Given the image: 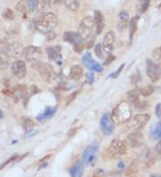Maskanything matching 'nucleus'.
Wrapping results in <instances>:
<instances>
[{"mask_svg": "<svg viewBox=\"0 0 161 177\" xmlns=\"http://www.w3.org/2000/svg\"><path fill=\"white\" fill-rule=\"evenodd\" d=\"M140 81H141V76H140L139 73H134V74L132 75V77H131V81H132L133 84L138 83Z\"/></svg>", "mask_w": 161, "mask_h": 177, "instance_id": "nucleus-40", "label": "nucleus"}, {"mask_svg": "<svg viewBox=\"0 0 161 177\" xmlns=\"http://www.w3.org/2000/svg\"><path fill=\"white\" fill-rule=\"evenodd\" d=\"M33 68L38 71L40 77L47 82H53L56 78V73L54 70L53 66L47 63H42V62L35 63L33 65Z\"/></svg>", "mask_w": 161, "mask_h": 177, "instance_id": "nucleus-4", "label": "nucleus"}, {"mask_svg": "<svg viewBox=\"0 0 161 177\" xmlns=\"http://www.w3.org/2000/svg\"><path fill=\"white\" fill-rule=\"evenodd\" d=\"M127 100L128 103L131 104V105H134L135 103H137L139 100H140V95H139V92L135 90L133 91H130L127 93Z\"/></svg>", "mask_w": 161, "mask_h": 177, "instance_id": "nucleus-24", "label": "nucleus"}, {"mask_svg": "<svg viewBox=\"0 0 161 177\" xmlns=\"http://www.w3.org/2000/svg\"><path fill=\"white\" fill-rule=\"evenodd\" d=\"M56 111V109L55 107H47L45 111L43 112V113H41L40 115H39L37 116V120L38 121H44V120H46L47 118H50L55 115Z\"/></svg>", "mask_w": 161, "mask_h": 177, "instance_id": "nucleus-23", "label": "nucleus"}, {"mask_svg": "<svg viewBox=\"0 0 161 177\" xmlns=\"http://www.w3.org/2000/svg\"><path fill=\"white\" fill-rule=\"evenodd\" d=\"M124 67V64H123V65H122V66H121L120 67H119V68H118V69H117V70L115 71V72H113V73H111L110 77H111V78H114V79L117 78V76H118V75L120 74V72L123 71Z\"/></svg>", "mask_w": 161, "mask_h": 177, "instance_id": "nucleus-41", "label": "nucleus"}, {"mask_svg": "<svg viewBox=\"0 0 161 177\" xmlns=\"http://www.w3.org/2000/svg\"><path fill=\"white\" fill-rule=\"evenodd\" d=\"M41 49L39 47L29 46L23 50V56L28 62H37L41 57Z\"/></svg>", "mask_w": 161, "mask_h": 177, "instance_id": "nucleus-12", "label": "nucleus"}, {"mask_svg": "<svg viewBox=\"0 0 161 177\" xmlns=\"http://www.w3.org/2000/svg\"><path fill=\"white\" fill-rule=\"evenodd\" d=\"M138 16L134 17L131 20V22H129V33H130V39L132 40L134 35L137 31V22H138Z\"/></svg>", "mask_w": 161, "mask_h": 177, "instance_id": "nucleus-27", "label": "nucleus"}, {"mask_svg": "<svg viewBox=\"0 0 161 177\" xmlns=\"http://www.w3.org/2000/svg\"><path fill=\"white\" fill-rule=\"evenodd\" d=\"M83 162L77 161L70 170L71 177H82L83 175Z\"/></svg>", "mask_w": 161, "mask_h": 177, "instance_id": "nucleus-21", "label": "nucleus"}, {"mask_svg": "<svg viewBox=\"0 0 161 177\" xmlns=\"http://www.w3.org/2000/svg\"><path fill=\"white\" fill-rule=\"evenodd\" d=\"M58 19L53 13H46L35 20V28L45 35L54 32V29L57 26Z\"/></svg>", "mask_w": 161, "mask_h": 177, "instance_id": "nucleus-1", "label": "nucleus"}, {"mask_svg": "<svg viewBox=\"0 0 161 177\" xmlns=\"http://www.w3.org/2000/svg\"><path fill=\"white\" fill-rule=\"evenodd\" d=\"M27 7L31 13H33L35 9L37 8V0H27Z\"/></svg>", "mask_w": 161, "mask_h": 177, "instance_id": "nucleus-35", "label": "nucleus"}, {"mask_svg": "<svg viewBox=\"0 0 161 177\" xmlns=\"http://www.w3.org/2000/svg\"><path fill=\"white\" fill-rule=\"evenodd\" d=\"M100 145L97 141H93L86 148V150L83 151L82 154V162L85 164V165H92L93 161L95 160L96 154L99 150Z\"/></svg>", "mask_w": 161, "mask_h": 177, "instance_id": "nucleus-8", "label": "nucleus"}, {"mask_svg": "<svg viewBox=\"0 0 161 177\" xmlns=\"http://www.w3.org/2000/svg\"><path fill=\"white\" fill-rule=\"evenodd\" d=\"M152 134L156 139H161V122L155 125L154 129L152 131Z\"/></svg>", "mask_w": 161, "mask_h": 177, "instance_id": "nucleus-33", "label": "nucleus"}, {"mask_svg": "<svg viewBox=\"0 0 161 177\" xmlns=\"http://www.w3.org/2000/svg\"><path fill=\"white\" fill-rule=\"evenodd\" d=\"M115 124L122 125L125 124L132 118V110L130 104L127 102H121L115 107L111 115Z\"/></svg>", "mask_w": 161, "mask_h": 177, "instance_id": "nucleus-2", "label": "nucleus"}, {"mask_svg": "<svg viewBox=\"0 0 161 177\" xmlns=\"http://www.w3.org/2000/svg\"><path fill=\"white\" fill-rule=\"evenodd\" d=\"M83 75V68L79 65H74L70 69L69 76L74 81H79Z\"/></svg>", "mask_w": 161, "mask_h": 177, "instance_id": "nucleus-18", "label": "nucleus"}, {"mask_svg": "<svg viewBox=\"0 0 161 177\" xmlns=\"http://www.w3.org/2000/svg\"><path fill=\"white\" fill-rule=\"evenodd\" d=\"M50 5L49 0H37V11L40 13H44Z\"/></svg>", "mask_w": 161, "mask_h": 177, "instance_id": "nucleus-29", "label": "nucleus"}, {"mask_svg": "<svg viewBox=\"0 0 161 177\" xmlns=\"http://www.w3.org/2000/svg\"><path fill=\"white\" fill-rule=\"evenodd\" d=\"M65 5L70 11L75 12L79 9L80 7V0H65Z\"/></svg>", "mask_w": 161, "mask_h": 177, "instance_id": "nucleus-25", "label": "nucleus"}, {"mask_svg": "<svg viewBox=\"0 0 161 177\" xmlns=\"http://www.w3.org/2000/svg\"><path fill=\"white\" fill-rule=\"evenodd\" d=\"M156 151H157V153H159V154L161 155V140L159 141L157 146H156Z\"/></svg>", "mask_w": 161, "mask_h": 177, "instance_id": "nucleus-51", "label": "nucleus"}, {"mask_svg": "<svg viewBox=\"0 0 161 177\" xmlns=\"http://www.w3.org/2000/svg\"><path fill=\"white\" fill-rule=\"evenodd\" d=\"M11 72L13 75L17 79H22L26 76L27 67L22 60H16L11 66Z\"/></svg>", "mask_w": 161, "mask_h": 177, "instance_id": "nucleus-10", "label": "nucleus"}, {"mask_svg": "<svg viewBox=\"0 0 161 177\" xmlns=\"http://www.w3.org/2000/svg\"><path fill=\"white\" fill-rule=\"evenodd\" d=\"M10 65L9 56L7 53L0 51V69H7Z\"/></svg>", "mask_w": 161, "mask_h": 177, "instance_id": "nucleus-26", "label": "nucleus"}, {"mask_svg": "<svg viewBox=\"0 0 161 177\" xmlns=\"http://www.w3.org/2000/svg\"><path fill=\"white\" fill-rule=\"evenodd\" d=\"M103 47L100 44H98V45H96V47H95V53H96V55H97V57H100V58H102L103 57Z\"/></svg>", "mask_w": 161, "mask_h": 177, "instance_id": "nucleus-37", "label": "nucleus"}, {"mask_svg": "<svg viewBox=\"0 0 161 177\" xmlns=\"http://www.w3.org/2000/svg\"><path fill=\"white\" fill-rule=\"evenodd\" d=\"M115 123L110 114L106 113L100 118V129L106 135H111L114 131Z\"/></svg>", "mask_w": 161, "mask_h": 177, "instance_id": "nucleus-9", "label": "nucleus"}, {"mask_svg": "<svg viewBox=\"0 0 161 177\" xmlns=\"http://www.w3.org/2000/svg\"><path fill=\"white\" fill-rule=\"evenodd\" d=\"M126 151H127L126 141L120 139H115L111 141L108 147L107 154L112 158H120L124 155H125Z\"/></svg>", "mask_w": 161, "mask_h": 177, "instance_id": "nucleus-3", "label": "nucleus"}, {"mask_svg": "<svg viewBox=\"0 0 161 177\" xmlns=\"http://www.w3.org/2000/svg\"><path fill=\"white\" fill-rule=\"evenodd\" d=\"M150 116L148 114H140L131 118L127 122V127L133 131H139L143 128L149 121Z\"/></svg>", "mask_w": 161, "mask_h": 177, "instance_id": "nucleus-6", "label": "nucleus"}, {"mask_svg": "<svg viewBox=\"0 0 161 177\" xmlns=\"http://www.w3.org/2000/svg\"><path fill=\"white\" fill-rule=\"evenodd\" d=\"M82 62H83V65L85 67H87L88 69L90 70H92L95 72H100L103 71V67L101 66L100 64L97 63L93 58H92V56L90 53H86L83 57H82Z\"/></svg>", "mask_w": 161, "mask_h": 177, "instance_id": "nucleus-13", "label": "nucleus"}, {"mask_svg": "<svg viewBox=\"0 0 161 177\" xmlns=\"http://www.w3.org/2000/svg\"><path fill=\"white\" fill-rule=\"evenodd\" d=\"M140 166L138 161H134L129 165L125 170V176L126 177H137L139 175Z\"/></svg>", "mask_w": 161, "mask_h": 177, "instance_id": "nucleus-19", "label": "nucleus"}, {"mask_svg": "<svg viewBox=\"0 0 161 177\" xmlns=\"http://www.w3.org/2000/svg\"><path fill=\"white\" fill-rule=\"evenodd\" d=\"M128 13H126L125 11H122L120 13H119V18H120L121 21H127L128 20Z\"/></svg>", "mask_w": 161, "mask_h": 177, "instance_id": "nucleus-47", "label": "nucleus"}, {"mask_svg": "<svg viewBox=\"0 0 161 177\" xmlns=\"http://www.w3.org/2000/svg\"><path fill=\"white\" fill-rule=\"evenodd\" d=\"M64 40L66 41L68 43L73 44L74 46L75 45H79L82 43V38L80 36V34L78 32H66L64 33Z\"/></svg>", "mask_w": 161, "mask_h": 177, "instance_id": "nucleus-16", "label": "nucleus"}, {"mask_svg": "<svg viewBox=\"0 0 161 177\" xmlns=\"http://www.w3.org/2000/svg\"><path fill=\"white\" fill-rule=\"evenodd\" d=\"M150 177H161V175H159V174H157V175H150Z\"/></svg>", "mask_w": 161, "mask_h": 177, "instance_id": "nucleus-54", "label": "nucleus"}, {"mask_svg": "<svg viewBox=\"0 0 161 177\" xmlns=\"http://www.w3.org/2000/svg\"><path fill=\"white\" fill-rule=\"evenodd\" d=\"M2 16L7 20H13L14 18V14H13V11L10 8H6L4 10V12L2 13Z\"/></svg>", "mask_w": 161, "mask_h": 177, "instance_id": "nucleus-34", "label": "nucleus"}, {"mask_svg": "<svg viewBox=\"0 0 161 177\" xmlns=\"http://www.w3.org/2000/svg\"><path fill=\"white\" fill-rule=\"evenodd\" d=\"M78 131V129L77 128H73V129H71L69 132H68V137L69 138H73L76 134V132Z\"/></svg>", "mask_w": 161, "mask_h": 177, "instance_id": "nucleus-48", "label": "nucleus"}, {"mask_svg": "<svg viewBox=\"0 0 161 177\" xmlns=\"http://www.w3.org/2000/svg\"><path fill=\"white\" fill-rule=\"evenodd\" d=\"M114 59H115V57H113V56H109L108 57H107V61H106L105 62V65H108L110 62H112V61H114Z\"/></svg>", "mask_w": 161, "mask_h": 177, "instance_id": "nucleus-52", "label": "nucleus"}, {"mask_svg": "<svg viewBox=\"0 0 161 177\" xmlns=\"http://www.w3.org/2000/svg\"><path fill=\"white\" fill-rule=\"evenodd\" d=\"M94 27H95V22L94 18L91 16H86L80 22L78 33L82 38V39H89L91 38L93 33Z\"/></svg>", "mask_w": 161, "mask_h": 177, "instance_id": "nucleus-5", "label": "nucleus"}, {"mask_svg": "<svg viewBox=\"0 0 161 177\" xmlns=\"http://www.w3.org/2000/svg\"><path fill=\"white\" fill-rule=\"evenodd\" d=\"M126 27H127V21H121L120 22L118 23V25H117V29L119 31H123Z\"/></svg>", "mask_w": 161, "mask_h": 177, "instance_id": "nucleus-43", "label": "nucleus"}, {"mask_svg": "<svg viewBox=\"0 0 161 177\" xmlns=\"http://www.w3.org/2000/svg\"><path fill=\"white\" fill-rule=\"evenodd\" d=\"M115 38V33L111 31L107 32L105 35V37H104L102 47H103V50L107 54H110V52L112 51V49L114 47Z\"/></svg>", "mask_w": 161, "mask_h": 177, "instance_id": "nucleus-15", "label": "nucleus"}, {"mask_svg": "<svg viewBox=\"0 0 161 177\" xmlns=\"http://www.w3.org/2000/svg\"><path fill=\"white\" fill-rule=\"evenodd\" d=\"M153 57L156 60H160L161 59V46L159 47H157L153 50Z\"/></svg>", "mask_w": 161, "mask_h": 177, "instance_id": "nucleus-38", "label": "nucleus"}, {"mask_svg": "<svg viewBox=\"0 0 161 177\" xmlns=\"http://www.w3.org/2000/svg\"><path fill=\"white\" fill-rule=\"evenodd\" d=\"M127 140L129 141V144L131 145V147L136 149V148H140L141 146L143 145L144 137H143L141 132L135 131L128 135Z\"/></svg>", "mask_w": 161, "mask_h": 177, "instance_id": "nucleus-14", "label": "nucleus"}, {"mask_svg": "<svg viewBox=\"0 0 161 177\" xmlns=\"http://www.w3.org/2000/svg\"><path fill=\"white\" fill-rule=\"evenodd\" d=\"M22 125H23V127L25 128V129H31V128H32L34 126V124L33 122L31 120V119H29V118H25L24 120H23V123H22Z\"/></svg>", "mask_w": 161, "mask_h": 177, "instance_id": "nucleus-36", "label": "nucleus"}, {"mask_svg": "<svg viewBox=\"0 0 161 177\" xmlns=\"http://www.w3.org/2000/svg\"><path fill=\"white\" fill-rule=\"evenodd\" d=\"M150 6V1L149 0H141L140 5H139V11L140 13H143L148 10V8Z\"/></svg>", "mask_w": 161, "mask_h": 177, "instance_id": "nucleus-32", "label": "nucleus"}, {"mask_svg": "<svg viewBox=\"0 0 161 177\" xmlns=\"http://www.w3.org/2000/svg\"><path fill=\"white\" fill-rule=\"evenodd\" d=\"M16 158H17V155H15V156H13V157H10V158H9V159L7 160V162L3 163V164L0 165V170H2V169H3V168H4L5 166H7V165L9 164V163L11 162V161H13V160H14V159H16Z\"/></svg>", "mask_w": 161, "mask_h": 177, "instance_id": "nucleus-44", "label": "nucleus"}, {"mask_svg": "<svg viewBox=\"0 0 161 177\" xmlns=\"http://www.w3.org/2000/svg\"><path fill=\"white\" fill-rule=\"evenodd\" d=\"M155 114H156V116H157L158 117L161 118V103H159L158 105L156 106Z\"/></svg>", "mask_w": 161, "mask_h": 177, "instance_id": "nucleus-45", "label": "nucleus"}, {"mask_svg": "<svg viewBox=\"0 0 161 177\" xmlns=\"http://www.w3.org/2000/svg\"><path fill=\"white\" fill-rule=\"evenodd\" d=\"M27 7H27L26 2H25L24 0H22V1H20V2L17 3V5H16L15 8H16V11L20 13L21 15L23 16V18H26Z\"/></svg>", "mask_w": 161, "mask_h": 177, "instance_id": "nucleus-28", "label": "nucleus"}, {"mask_svg": "<svg viewBox=\"0 0 161 177\" xmlns=\"http://www.w3.org/2000/svg\"><path fill=\"white\" fill-rule=\"evenodd\" d=\"M140 160L142 161V162H144V163L147 165H149V166L152 165L155 162L154 157L151 155L150 150H148V149H145L144 150H142L141 155H140Z\"/></svg>", "mask_w": 161, "mask_h": 177, "instance_id": "nucleus-20", "label": "nucleus"}, {"mask_svg": "<svg viewBox=\"0 0 161 177\" xmlns=\"http://www.w3.org/2000/svg\"><path fill=\"white\" fill-rule=\"evenodd\" d=\"M85 76H86V79H87L88 82H89L90 84H92L94 82V80H95L93 73H91V72H87Z\"/></svg>", "mask_w": 161, "mask_h": 177, "instance_id": "nucleus-42", "label": "nucleus"}, {"mask_svg": "<svg viewBox=\"0 0 161 177\" xmlns=\"http://www.w3.org/2000/svg\"><path fill=\"white\" fill-rule=\"evenodd\" d=\"M74 50H75V52L80 54V53L82 52V50H83V48H84V45H83V43L79 44V45H75V46H74Z\"/></svg>", "mask_w": 161, "mask_h": 177, "instance_id": "nucleus-46", "label": "nucleus"}, {"mask_svg": "<svg viewBox=\"0 0 161 177\" xmlns=\"http://www.w3.org/2000/svg\"><path fill=\"white\" fill-rule=\"evenodd\" d=\"M146 72L151 81L156 82L161 78V67L150 59H146Z\"/></svg>", "mask_w": 161, "mask_h": 177, "instance_id": "nucleus-7", "label": "nucleus"}, {"mask_svg": "<svg viewBox=\"0 0 161 177\" xmlns=\"http://www.w3.org/2000/svg\"><path fill=\"white\" fill-rule=\"evenodd\" d=\"M47 57L50 60H56L57 57L60 56L61 47L56 45V46L49 47L47 48Z\"/></svg>", "mask_w": 161, "mask_h": 177, "instance_id": "nucleus-22", "label": "nucleus"}, {"mask_svg": "<svg viewBox=\"0 0 161 177\" xmlns=\"http://www.w3.org/2000/svg\"><path fill=\"white\" fill-rule=\"evenodd\" d=\"M92 177H106V174H105V172L102 170V169L98 168V169H96V170L94 171Z\"/></svg>", "mask_w": 161, "mask_h": 177, "instance_id": "nucleus-39", "label": "nucleus"}, {"mask_svg": "<svg viewBox=\"0 0 161 177\" xmlns=\"http://www.w3.org/2000/svg\"><path fill=\"white\" fill-rule=\"evenodd\" d=\"M23 48L19 42L17 41H8L7 40V47L5 53H7L9 57H19L22 56V54H23Z\"/></svg>", "mask_w": 161, "mask_h": 177, "instance_id": "nucleus-11", "label": "nucleus"}, {"mask_svg": "<svg viewBox=\"0 0 161 177\" xmlns=\"http://www.w3.org/2000/svg\"><path fill=\"white\" fill-rule=\"evenodd\" d=\"M3 116H4V115H3V112L0 110V119H2V118H3Z\"/></svg>", "mask_w": 161, "mask_h": 177, "instance_id": "nucleus-55", "label": "nucleus"}, {"mask_svg": "<svg viewBox=\"0 0 161 177\" xmlns=\"http://www.w3.org/2000/svg\"><path fill=\"white\" fill-rule=\"evenodd\" d=\"M77 94H78V92L76 91V92H74V93H73V94L71 95V98H68V100H67V105H68V104H70V103L72 102V100H73V99H74V98L76 97V95H77Z\"/></svg>", "mask_w": 161, "mask_h": 177, "instance_id": "nucleus-50", "label": "nucleus"}, {"mask_svg": "<svg viewBox=\"0 0 161 177\" xmlns=\"http://www.w3.org/2000/svg\"><path fill=\"white\" fill-rule=\"evenodd\" d=\"M118 166H119V168H124V163L121 161L120 163L118 164Z\"/></svg>", "mask_w": 161, "mask_h": 177, "instance_id": "nucleus-53", "label": "nucleus"}, {"mask_svg": "<svg viewBox=\"0 0 161 177\" xmlns=\"http://www.w3.org/2000/svg\"><path fill=\"white\" fill-rule=\"evenodd\" d=\"M94 22H95L97 34H100L105 28V20L102 13L99 10H96L94 12Z\"/></svg>", "mask_w": 161, "mask_h": 177, "instance_id": "nucleus-17", "label": "nucleus"}, {"mask_svg": "<svg viewBox=\"0 0 161 177\" xmlns=\"http://www.w3.org/2000/svg\"><path fill=\"white\" fill-rule=\"evenodd\" d=\"M153 93H154V87L151 85L145 86L140 90V94L143 97H149Z\"/></svg>", "mask_w": 161, "mask_h": 177, "instance_id": "nucleus-30", "label": "nucleus"}, {"mask_svg": "<svg viewBox=\"0 0 161 177\" xmlns=\"http://www.w3.org/2000/svg\"><path fill=\"white\" fill-rule=\"evenodd\" d=\"M134 108L139 112H144L147 110V108L149 107V103L147 101H141L139 100L137 103H135L134 105Z\"/></svg>", "mask_w": 161, "mask_h": 177, "instance_id": "nucleus-31", "label": "nucleus"}, {"mask_svg": "<svg viewBox=\"0 0 161 177\" xmlns=\"http://www.w3.org/2000/svg\"><path fill=\"white\" fill-rule=\"evenodd\" d=\"M63 2H65V0H49L50 5H59Z\"/></svg>", "mask_w": 161, "mask_h": 177, "instance_id": "nucleus-49", "label": "nucleus"}]
</instances>
